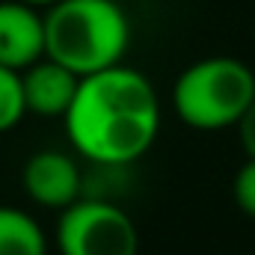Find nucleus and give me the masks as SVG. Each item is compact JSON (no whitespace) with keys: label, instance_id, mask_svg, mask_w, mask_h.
<instances>
[{"label":"nucleus","instance_id":"obj_1","mask_svg":"<svg viewBox=\"0 0 255 255\" xmlns=\"http://www.w3.org/2000/svg\"><path fill=\"white\" fill-rule=\"evenodd\" d=\"M63 122L80 157L95 166H128L157 139L160 98L142 71L119 63L80 77Z\"/></svg>","mask_w":255,"mask_h":255},{"label":"nucleus","instance_id":"obj_2","mask_svg":"<svg viewBox=\"0 0 255 255\" xmlns=\"http://www.w3.org/2000/svg\"><path fill=\"white\" fill-rule=\"evenodd\" d=\"M130 21L116 0H57L45 12V57L77 77L125 60Z\"/></svg>","mask_w":255,"mask_h":255},{"label":"nucleus","instance_id":"obj_3","mask_svg":"<svg viewBox=\"0 0 255 255\" xmlns=\"http://www.w3.org/2000/svg\"><path fill=\"white\" fill-rule=\"evenodd\" d=\"M255 98L253 68L235 57H205L187 65L172 86V110L187 128H238Z\"/></svg>","mask_w":255,"mask_h":255},{"label":"nucleus","instance_id":"obj_4","mask_svg":"<svg viewBox=\"0 0 255 255\" xmlns=\"http://www.w3.org/2000/svg\"><path fill=\"white\" fill-rule=\"evenodd\" d=\"M57 250L60 255H136L139 232L113 199L80 196L60 211Z\"/></svg>","mask_w":255,"mask_h":255},{"label":"nucleus","instance_id":"obj_5","mask_svg":"<svg viewBox=\"0 0 255 255\" xmlns=\"http://www.w3.org/2000/svg\"><path fill=\"white\" fill-rule=\"evenodd\" d=\"M21 184L36 205L63 211L83 196V172L71 154L60 148H42L27 157Z\"/></svg>","mask_w":255,"mask_h":255},{"label":"nucleus","instance_id":"obj_6","mask_svg":"<svg viewBox=\"0 0 255 255\" xmlns=\"http://www.w3.org/2000/svg\"><path fill=\"white\" fill-rule=\"evenodd\" d=\"M45 57V15L24 0H0V65L24 71Z\"/></svg>","mask_w":255,"mask_h":255},{"label":"nucleus","instance_id":"obj_7","mask_svg":"<svg viewBox=\"0 0 255 255\" xmlns=\"http://www.w3.org/2000/svg\"><path fill=\"white\" fill-rule=\"evenodd\" d=\"M80 77L68 71L51 57H42L39 63L21 71V92H24V107L33 116L42 119H63L74 101Z\"/></svg>","mask_w":255,"mask_h":255},{"label":"nucleus","instance_id":"obj_8","mask_svg":"<svg viewBox=\"0 0 255 255\" xmlns=\"http://www.w3.org/2000/svg\"><path fill=\"white\" fill-rule=\"evenodd\" d=\"M0 255H48V235L33 214L0 205Z\"/></svg>","mask_w":255,"mask_h":255},{"label":"nucleus","instance_id":"obj_9","mask_svg":"<svg viewBox=\"0 0 255 255\" xmlns=\"http://www.w3.org/2000/svg\"><path fill=\"white\" fill-rule=\"evenodd\" d=\"M27 116L24 92H21V71L0 65V133L12 130Z\"/></svg>","mask_w":255,"mask_h":255},{"label":"nucleus","instance_id":"obj_10","mask_svg":"<svg viewBox=\"0 0 255 255\" xmlns=\"http://www.w3.org/2000/svg\"><path fill=\"white\" fill-rule=\"evenodd\" d=\"M232 196H235L238 208H241L247 217L255 220V157H250V160L238 169L235 184H232Z\"/></svg>","mask_w":255,"mask_h":255},{"label":"nucleus","instance_id":"obj_11","mask_svg":"<svg viewBox=\"0 0 255 255\" xmlns=\"http://www.w3.org/2000/svg\"><path fill=\"white\" fill-rule=\"evenodd\" d=\"M238 133H241V145H244V151L255 157V98L253 104L247 107V113H244V119L238 122Z\"/></svg>","mask_w":255,"mask_h":255},{"label":"nucleus","instance_id":"obj_12","mask_svg":"<svg viewBox=\"0 0 255 255\" xmlns=\"http://www.w3.org/2000/svg\"><path fill=\"white\" fill-rule=\"evenodd\" d=\"M24 3H30V6H36V9H39V6H54L57 0H24Z\"/></svg>","mask_w":255,"mask_h":255}]
</instances>
